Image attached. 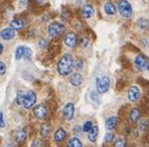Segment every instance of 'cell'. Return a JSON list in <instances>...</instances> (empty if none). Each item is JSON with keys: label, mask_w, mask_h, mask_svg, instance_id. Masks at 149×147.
<instances>
[{"label": "cell", "mask_w": 149, "mask_h": 147, "mask_svg": "<svg viewBox=\"0 0 149 147\" xmlns=\"http://www.w3.org/2000/svg\"><path fill=\"white\" fill-rule=\"evenodd\" d=\"M73 58L70 53H66L60 58V61L57 63V72L60 73V76H68L73 69Z\"/></svg>", "instance_id": "obj_1"}, {"label": "cell", "mask_w": 149, "mask_h": 147, "mask_svg": "<svg viewBox=\"0 0 149 147\" xmlns=\"http://www.w3.org/2000/svg\"><path fill=\"white\" fill-rule=\"evenodd\" d=\"M111 87V79L109 77L107 76H102V77H98L96 79V91L98 94H104L108 91Z\"/></svg>", "instance_id": "obj_2"}, {"label": "cell", "mask_w": 149, "mask_h": 147, "mask_svg": "<svg viewBox=\"0 0 149 147\" xmlns=\"http://www.w3.org/2000/svg\"><path fill=\"white\" fill-rule=\"evenodd\" d=\"M65 30V27L62 24H60V22H51L49 25V29H47V34L50 37L52 38H56L58 37L60 35H62V32Z\"/></svg>", "instance_id": "obj_3"}, {"label": "cell", "mask_w": 149, "mask_h": 147, "mask_svg": "<svg viewBox=\"0 0 149 147\" xmlns=\"http://www.w3.org/2000/svg\"><path fill=\"white\" fill-rule=\"evenodd\" d=\"M117 10H119V14L123 17H130L133 14L132 5H130L127 0H118V9Z\"/></svg>", "instance_id": "obj_4"}, {"label": "cell", "mask_w": 149, "mask_h": 147, "mask_svg": "<svg viewBox=\"0 0 149 147\" xmlns=\"http://www.w3.org/2000/svg\"><path fill=\"white\" fill-rule=\"evenodd\" d=\"M148 58L144 56V54H138V56L136 57V59H134V66H136L137 69L139 71H143L146 69L147 66H148Z\"/></svg>", "instance_id": "obj_5"}, {"label": "cell", "mask_w": 149, "mask_h": 147, "mask_svg": "<svg viewBox=\"0 0 149 147\" xmlns=\"http://www.w3.org/2000/svg\"><path fill=\"white\" fill-rule=\"evenodd\" d=\"M35 103H36V94L32 90H29L25 94V100H24V104L22 105H24L26 109H30V108L34 106Z\"/></svg>", "instance_id": "obj_6"}, {"label": "cell", "mask_w": 149, "mask_h": 147, "mask_svg": "<svg viewBox=\"0 0 149 147\" xmlns=\"http://www.w3.org/2000/svg\"><path fill=\"white\" fill-rule=\"evenodd\" d=\"M63 42L67 47H74L77 45V36L74 32H68V34L65 36L63 38Z\"/></svg>", "instance_id": "obj_7"}, {"label": "cell", "mask_w": 149, "mask_h": 147, "mask_svg": "<svg viewBox=\"0 0 149 147\" xmlns=\"http://www.w3.org/2000/svg\"><path fill=\"white\" fill-rule=\"evenodd\" d=\"M139 96H141V90H139L138 87H130L129 90H128V99H129V102L136 103L137 100L139 99Z\"/></svg>", "instance_id": "obj_8"}, {"label": "cell", "mask_w": 149, "mask_h": 147, "mask_svg": "<svg viewBox=\"0 0 149 147\" xmlns=\"http://www.w3.org/2000/svg\"><path fill=\"white\" fill-rule=\"evenodd\" d=\"M73 114H74V105L72 103H67L63 109V117L66 120H72Z\"/></svg>", "instance_id": "obj_9"}, {"label": "cell", "mask_w": 149, "mask_h": 147, "mask_svg": "<svg viewBox=\"0 0 149 147\" xmlns=\"http://www.w3.org/2000/svg\"><path fill=\"white\" fill-rule=\"evenodd\" d=\"M0 37L3 40L10 41L15 37V30L11 29V27H6V29H3L1 32H0Z\"/></svg>", "instance_id": "obj_10"}, {"label": "cell", "mask_w": 149, "mask_h": 147, "mask_svg": "<svg viewBox=\"0 0 149 147\" xmlns=\"http://www.w3.org/2000/svg\"><path fill=\"white\" fill-rule=\"evenodd\" d=\"M34 115L37 119H45L47 115V109H46L45 105H36L34 109Z\"/></svg>", "instance_id": "obj_11"}, {"label": "cell", "mask_w": 149, "mask_h": 147, "mask_svg": "<svg viewBox=\"0 0 149 147\" xmlns=\"http://www.w3.org/2000/svg\"><path fill=\"white\" fill-rule=\"evenodd\" d=\"M93 14H95V10H93V6L90 5V4H86V5L82 8V16L85 17V19H90V17L93 16Z\"/></svg>", "instance_id": "obj_12"}, {"label": "cell", "mask_w": 149, "mask_h": 147, "mask_svg": "<svg viewBox=\"0 0 149 147\" xmlns=\"http://www.w3.org/2000/svg\"><path fill=\"white\" fill-rule=\"evenodd\" d=\"M70 82H71V84L74 87H80L83 82V78L80 73H74V74H72L71 78H70Z\"/></svg>", "instance_id": "obj_13"}, {"label": "cell", "mask_w": 149, "mask_h": 147, "mask_svg": "<svg viewBox=\"0 0 149 147\" xmlns=\"http://www.w3.org/2000/svg\"><path fill=\"white\" fill-rule=\"evenodd\" d=\"M118 124V119L116 116H111L109 119H107L106 121V128L107 130H113V128H116V126H117Z\"/></svg>", "instance_id": "obj_14"}, {"label": "cell", "mask_w": 149, "mask_h": 147, "mask_svg": "<svg viewBox=\"0 0 149 147\" xmlns=\"http://www.w3.org/2000/svg\"><path fill=\"white\" fill-rule=\"evenodd\" d=\"M54 139L56 142H62L65 139H66V131L63 130V128H58V130H56L55 135H54Z\"/></svg>", "instance_id": "obj_15"}, {"label": "cell", "mask_w": 149, "mask_h": 147, "mask_svg": "<svg viewBox=\"0 0 149 147\" xmlns=\"http://www.w3.org/2000/svg\"><path fill=\"white\" fill-rule=\"evenodd\" d=\"M97 136H98V127L93 125L91 130L88 131V140L91 142H95L97 140Z\"/></svg>", "instance_id": "obj_16"}, {"label": "cell", "mask_w": 149, "mask_h": 147, "mask_svg": "<svg viewBox=\"0 0 149 147\" xmlns=\"http://www.w3.org/2000/svg\"><path fill=\"white\" fill-rule=\"evenodd\" d=\"M129 119L132 122H137L139 119H141V111H139V109H137V108L132 109V111L129 114Z\"/></svg>", "instance_id": "obj_17"}, {"label": "cell", "mask_w": 149, "mask_h": 147, "mask_svg": "<svg viewBox=\"0 0 149 147\" xmlns=\"http://www.w3.org/2000/svg\"><path fill=\"white\" fill-rule=\"evenodd\" d=\"M104 12L107 15H114L116 12H117V9H116L114 4L112 3H106L104 4Z\"/></svg>", "instance_id": "obj_18"}, {"label": "cell", "mask_w": 149, "mask_h": 147, "mask_svg": "<svg viewBox=\"0 0 149 147\" xmlns=\"http://www.w3.org/2000/svg\"><path fill=\"white\" fill-rule=\"evenodd\" d=\"M25 49H26L25 46H19L15 51V58L19 59V61L22 58H25Z\"/></svg>", "instance_id": "obj_19"}, {"label": "cell", "mask_w": 149, "mask_h": 147, "mask_svg": "<svg viewBox=\"0 0 149 147\" xmlns=\"http://www.w3.org/2000/svg\"><path fill=\"white\" fill-rule=\"evenodd\" d=\"M10 27H11V29H14V30H21L22 27H24V22H22V20L15 19V20H13L10 22Z\"/></svg>", "instance_id": "obj_20"}, {"label": "cell", "mask_w": 149, "mask_h": 147, "mask_svg": "<svg viewBox=\"0 0 149 147\" xmlns=\"http://www.w3.org/2000/svg\"><path fill=\"white\" fill-rule=\"evenodd\" d=\"M67 147H83V145H82V142H81L80 139L73 137V139H71L67 142Z\"/></svg>", "instance_id": "obj_21"}, {"label": "cell", "mask_w": 149, "mask_h": 147, "mask_svg": "<svg viewBox=\"0 0 149 147\" xmlns=\"http://www.w3.org/2000/svg\"><path fill=\"white\" fill-rule=\"evenodd\" d=\"M25 140H26V132H25V130L21 128L16 134V141H17V144H24Z\"/></svg>", "instance_id": "obj_22"}, {"label": "cell", "mask_w": 149, "mask_h": 147, "mask_svg": "<svg viewBox=\"0 0 149 147\" xmlns=\"http://www.w3.org/2000/svg\"><path fill=\"white\" fill-rule=\"evenodd\" d=\"M137 25L141 27L142 30H147V29H149V20L144 19V17H142V19H138Z\"/></svg>", "instance_id": "obj_23"}, {"label": "cell", "mask_w": 149, "mask_h": 147, "mask_svg": "<svg viewBox=\"0 0 149 147\" xmlns=\"http://www.w3.org/2000/svg\"><path fill=\"white\" fill-rule=\"evenodd\" d=\"M50 131H51V128H50V125H47V124H44L42 126H41L40 128V134L42 137H46L49 134H50Z\"/></svg>", "instance_id": "obj_24"}, {"label": "cell", "mask_w": 149, "mask_h": 147, "mask_svg": "<svg viewBox=\"0 0 149 147\" xmlns=\"http://www.w3.org/2000/svg\"><path fill=\"white\" fill-rule=\"evenodd\" d=\"M24 100H25V93L22 90L17 91V94H16V104L17 105H22L24 104Z\"/></svg>", "instance_id": "obj_25"}, {"label": "cell", "mask_w": 149, "mask_h": 147, "mask_svg": "<svg viewBox=\"0 0 149 147\" xmlns=\"http://www.w3.org/2000/svg\"><path fill=\"white\" fill-rule=\"evenodd\" d=\"M114 147H125V141L123 137H119L114 141Z\"/></svg>", "instance_id": "obj_26"}, {"label": "cell", "mask_w": 149, "mask_h": 147, "mask_svg": "<svg viewBox=\"0 0 149 147\" xmlns=\"http://www.w3.org/2000/svg\"><path fill=\"white\" fill-rule=\"evenodd\" d=\"M148 125H149V122H148V120H146V119H143V120H142L141 122H139V127H141V130H142V131L147 130Z\"/></svg>", "instance_id": "obj_27"}, {"label": "cell", "mask_w": 149, "mask_h": 147, "mask_svg": "<svg viewBox=\"0 0 149 147\" xmlns=\"http://www.w3.org/2000/svg\"><path fill=\"white\" fill-rule=\"evenodd\" d=\"M92 126H93V124L91 122V121H86L85 122V125H83L82 127H83V131H86V132H88L92 128Z\"/></svg>", "instance_id": "obj_28"}, {"label": "cell", "mask_w": 149, "mask_h": 147, "mask_svg": "<svg viewBox=\"0 0 149 147\" xmlns=\"http://www.w3.org/2000/svg\"><path fill=\"white\" fill-rule=\"evenodd\" d=\"M6 72V66L4 62H0V76H4Z\"/></svg>", "instance_id": "obj_29"}, {"label": "cell", "mask_w": 149, "mask_h": 147, "mask_svg": "<svg viewBox=\"0 0 149 147\" xmlns=\"http://www.w3.org/2000/svg\"><path fill=\"white\" fill-rule=\"evenodd\" d=\"M112 140H113V134L112 132H107L104 135V142H111Z\"/></svg>", "instance_id": "obj_30"}, {"label": "cell", "mask_w": 149, "mask_h": 147, "mask_svg": "<svg viewBox=\"0 0 149 147\" xmlns=\"http://www.w3.org/2000/svg\"><path fill=\"white\" fill-rule=\"evenodd\" d=\"M73 132H74L76 135H81L82 132H83V127H82V126H74Z\"/></svg>", "instance_id": "obj_31"}, {"label": "cell", "mask_w": 149, "mask_h": 147, "mask_svg": "<svg viewBox=\"0 0 149 147\" xmlns=\"http://www.w3.org/2000/svg\"><path fill=\"white\" fill-rule=\"evenodd\" d=\"M41 146H42V142H41L40 140H35L34 142H32L31 147H41Z\"/></svg>", "instance_id": "obj_32"}, {"label": "cell", "mask_w": 149, "mask_h": 147, "mask_svg": "<svg viewBox=\"0 0 149 147\" xmlns=\"http://www.w3.org/2000/svg\"><path fill=\"white\" fill-rule=\"evenodd\" d=\"M83 67V62L82 61H78L76 64H73V68H76V69H81Z\"/></svg>", "instance_id": "obj_33"}, {"label": "cell", "mask_w": 149, "mask_h": 147, "mask_svg": "<svg viewBox=\"0 0 149 147\" xmlns=\"http://www.w3.org/2000/svg\"><path fill=\"white\" fill-rule=\"evenodd\" d=\"M5 126V124H4V115H3V111H0V128H3Z\"/></svg>", "instance_id": "obj_34"}, {"label": "cell", "mask_w": 149, "mask_h": 147, "mask_svg": "<svg viewBox=\"0 0 149 147\" xmlns=\"http://www.w3.org/2000/svg\"><path fill=\"white\" fill-rule=\"evenodd\" d=\"M30 57H31V51L26 47V49H25V58L26 59H30Z\"/></svg>", "instance_id": "obj_35"}, {"label": "cell", "mask_w": 149, "mask_h": 147, "mask_svg": "<svg viewBox=\"0 0 149 147\" xmlns=\"http://www.w3.org/2000/svg\"><path fill=\"white\" fill-rule=\"evenodd\" d=\"M27 4V0H19V6L20 8H25Z\"/></svg>", "instance_id": "obj_36"}, {"label": "cell", "mask_w": 149, "mask_h": 147, "mask_svg": "<svg viewBox=\"0 0 149 147\" xmlns=\"http://www.w3.org/2000/svg\"><path fill=\"white\" fill-rule=\"evenodd\" d=\"M91 96H92V100H93V102L97 103V94L95 93V91H92V93H91Z\"/></svg>", "instance_id": "obj_37"}, {"label": "cell", "mask_w": 149, "mask_h": 147, "mask_svg": "<svg viewBox=\"0 0 149 147\" xmlns=\"http://www.w3.org/2000/svg\"><path fill=\"white\" fill-rule=\"evenodd\" d=\"M39 46H40V47H45V46H46V41L45 40H40L39 41Z\"/></svg>", "instance_id": "obj_38"}, {"label": "cell", "mask_w": 149, "mask_h": 147, "mask_svg": "<svg viewBox=\"0 0 149 147\" xmlns=\"http://www.w3.org/2000/svg\"><path fill=\"white\" fill-rule=\"evenodd\" d=\"M87 42H88V40H87V38H82V46H86Z\"/></svg>", "instance_id": "obj_39"}, {"label": "cell", "mask_w": 149, "mask_h": 147, "mask_svg": "<svg viewBox=\"0 0 149 147\" xmlns=\"http://www.w3.org/2000/svg\"><path fill=\"white\" fill-rule=\"evenodd\" d=\"M3 49H4V46L0 43V53H3Z\"/></svg>", "instance_id": "obj_40"}, {"label": "cell", "mask_w": 149, "mask_h": 147, "mask_svg": "<svg viewBox=\"0 0 149 147\" xmlns=\"http://www.w3.org/2000/svg\"><path fill=\"white\" fill-rule=\"evenodd\" d=\"M82 1H83V0H76V3H77V4H81Z\"/></svg>", "instance_id": "obj_41"}, {"label": "cell", "mask_w": 149, "mask_h": 147, "mask_svg": "<svg viewBox=\"0 0 149 147\" xmlns=\"http://www.w3.org/2000/svg\"><path fill=\"white\" fill-rule=\"evenodd\" d=\"M36 1H37V3H44L45 0H36Z\"/></svg>", "instance_id": "obj_42"}, {"label": "cell", "mask_w": 149, "mask_h": 147, "mask_svg": "<svg viewBox=\"0 0 149 147\" xmlns=\"http://www.w3.org/2000/svg\"><path fill=\"white\" fill-rule=\"evenodd\" d=\"M147 71L149 72V63H148V66H147Z\"/></svg>", "instance_id": "obj_43"}, {"label": "cell", "mask_w": 149, "mask_h": 147, "mask_svg": "<svg viewBox=\"0 0 149 147\" xmlns=\"http://www.w3.org/2000/svg\"><path fill=\"white\" fill-rule=\"evenodd\" d=\"M6 147H14V146H13V145H8Z\"/></svg>", "instance_id": "obj_44"}]
</instances>
